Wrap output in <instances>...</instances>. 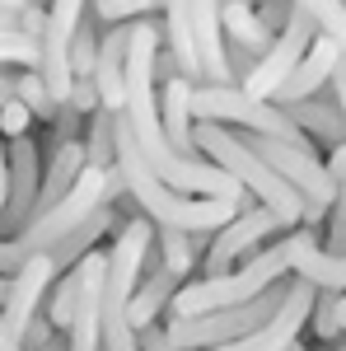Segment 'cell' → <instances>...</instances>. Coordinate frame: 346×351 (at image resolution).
<instances>
[{
  "mask_svg": "<svg viewBox=\"0 0 346 351\" xmlns=\"http://www.w3.org/2000/svg\"><path fill=\"white\" fill-rule=\"evenodd\" d=\"M337 61H342V47L332 43V38H314L309 43V52L295 61V71L286 75V84L271 94V104L281 108V104H295V99H309V94H323L328 80H332V71H337Z\"/></svg>",
  "mask_w": 346,
  "mask_h": 351,
  "instance_id": "16",
  "label": "cell"
},
{
  "mask_svg": "<svg viewBox=\"0 0 346 351\" xmlns=\"http://www.w3.org/2000/svg\"><path fill=\"white\" fill-rule=\"evenodd\" d=\"M291 276V258H286V243H262L258 253H248L239 267L220 271V276H197L183 281L178 295L169 300V319H192V314H211V309H230L243 300L262 295L271 281Z\"/></svg>",
  "mask_w": 346,
  "mask_h": 351,
  "instance_id": "4",
  "label": "cell"
},
{
  "mask_svg": "<svg viewBox=\"0 0 346 351\" xmlns=\"http://www.w3.org/2000/svg\"><path fill=\"white\" fill-rule=\"evenodd\" d=\"M314 291H319V286H309L304 276H291V291H286V300L276 304V314H271L267 324H258L248 337L225 342V347H215V351H286L291 342H299V332L309 324Z\"/></svg>",
  "mask_w": 346,
  "mask_h": 351,
  "instance_id": "11",
  "label": "cell"
},
{
  "mask_svg": "<svg viewBox=\"0 0 346 351\" xmlns=\"http://www.w3.org/2000/svg\"><path fill=\"white\" fill-rule=\"evenodd\" d=\"M14 99V71H0V104Z\"/></svg>",
  "mask_w": 346,
  "mask_h": 351,
  "instance_id": "36",
  "label": "cell"
},
{
  "mask_svg": "<svg viewBox=\"0 0 346 351\" xmlns=\"http://www.w3.org/2000/svg\"><path fill=\"white\" fill-rule=\"evenodd\" d=\"M286 351H309V347H304V342H291V347H286Z\"/></svg>",
  "mask_w": 346,
  "mask_h": 351,
  "instance_id": "39",
  "label": "cell"
},
{
  "mask_svg": "<svg viewBox=\"0 0 346 351\" xmlns=\"http://www.w3.org/2000/svg\"><path fill=\"white\" fill-rule=\"evenodd\" d=\"M286 225L271 216L267 206H243L239 216L230 220V225H220L211 234V243H206V258L197 263V267L206 271V276H220V271H230V267H239L248 253H258L271 234H281Z\"/></svg>",
  "mask_w": 346,
  "mask_h": 351,
  "instance_id": "9",
  "label": "cell"
},
{
  "mask_svg": "<svg viewBox=\"0 0 346 351\" xmlns=\"http://www.w3.org/2000/svg\"><path fill=\"white\" fill-rule=\"evenodd\" d=\"M0 351H24V342L10 332V324H5V314H0Z\"/></svg>",
  "mask_w": 346,
  "mask_h": 351,
  "instance_id": "35",
  "label": "cell"
},
{
  "mask_svg": "<svg viewBox=\"0 0 346 351\" xmlns=\"http://www.w3.org/2000/svg\"><path fill=\"white\" fill-rule=\"evenodd\" d=\"M192 10V47L201 66V84H234L225 61V28H220V0H187Z\"/></svg>",
  "mask_w": 346,
  "mask_h": 351,
  "instance_id": "15",
  "label": "cell"
},
{
  "mask_svg": "<svg viewBox=\"0 0 346 351\" xmlns=\"http://www.w3.org/2000/svg\"><path fill=\"white\" fill-rule=\"evenodd\" d=\"M164 52L173 56L178 75L201 84V66H197V47H192V10L187 0H164Z\"/></svg>",
  "mask_w": 346,
  "mask_h": 351,
  "instance_id": "21",
  "label": "cell"
},
{
  "mask_svg": "<svg viewBox=\"0 0 346 351\" xmlns=\"http://www.w3.org/2000/svg\"><path fill=\"white\" fill-rule=\"evenodd\" d=\"M5 164H10V188H5V211H0V239L19 234L24 220L33 216V202H38V183H42V150L33 132L5 141Z\"/></svg>",
  "mask_w": 346,
  "mask_h": 351,
  "instance_id": "10",
  "label": "cell"
},
{
  "mask_svg": "<svg viewBox=\"0 0 346 351\" xmlns=\"http://www.w3.org/2000/svg\"><path fill=\"white\" fill-rule=\"evenodd\" d=\"M38 66V38L24 28H0V71H33Z\"/></svg>",
  "mask_w": 346,
  "mask_h": 351,
  "instance_id": "27",
  "label": "cell"
},
{
  "mask_svg": "<svg viewBox=\"0 0 346 351\" xmlns=\"http://www.w3.org/2000/svg\"><path fill=\"white\" fill-rule=\"evenodd\" d=\"M164 0H89V10L103 24H132V19H155Z\"/></svg>",
  "mask_w": 346,
  "mask_h": 351,
  "instance_id": "28",
  "label": "cell"
},
{
  "mask_svg": "<svg viewBox=\"0 0 346 351\" xmlns=\"http://www.w3.org/2000/svg\"><path fill=\"white\" fill-rule=\"evenodd\" d=\"M117 197H127L122 192V178H117V164L112 169H84L80 178H75V188L66 192L61 202H52L47 211H33L19 234L0 239V276H10V271H19V263L56 248L84 216H94L99 206L117 202Z\"/></svg>",
  "mask_w": 346,
  "mask_h": 351,
  "instance_id": "2",
  "label": "cell"
},
{
  "mask_svg": "<svg viewBox=\"0 0 346 351\" xmlns=\"http://www.w3.org/2000/svg\"><path fill=\"white\" fill-rule=\"evenodd\" d=\"M281 112L291 117L299 132L309 141H323L328 150L346 141V127H342V112L332 104V94H309V99H295V104H281Z\"/></svg>",
  "mask_w": 346,
  "mask_h": 351,
  "instance_id": "18",
  "label": "cell"
},
{
  "mask_svg": "<svg viewBox=\"0 0 346 351\" xmlns=\"http://www.w3.org/2000/svg\"><path fill=\"white\" fill-rule=\"evenodd\" d=\"M80 141H84V164L89 169H112L117 164V112L94 108Z\"/></svg>",
  "mask_w": 346,
  "mask_h": 351,
  "instance_id": "24",
  "label": "cell"
},
{
  "mask_svg": "<svg viewBox=\"0 0 346 351\" xmlns=\"http://www.w3.org/2000/svg\"><path fill=\"white\" fill-rule=\"evenodd\" d=\"M291 291V276H281V281H271L262 295L243 300V304H230V309H211V314H192V319H169L164 332L187 351H215L225 347V342H239L248 337L258 324H267L271 314H276V304L286 300Z\"/></svg>",
  "mask_w": 346,
  "mask_h": 351,
  "instance_id": "6",
  "label": "cell"
},
{
  "mask_svg": "<svg viewBox=\"0 0 346 351\" xmlns=\"http://www.w3.org/2000/svg\"><path fill=\"white\" fill-rule=\"evenodd\" d=\"M281 243L291 258V276H304L319 291H346V253H328L309 225H295Z\"/></svg>",
  "mask_w": 346,
  "mask_h": 351,
  "instance_id": "14",
  "label": "cell"
},
{
  "mask_svg": "<svg viewBox=\"0 0 346 351\" xmlns=\"http://www.w3.org/2000/svg\"><path fill=\"white\" fill-rule=\"evenodd\" d=\"M187 94H192V80L173 75V80L160 84V127L164 141L178 150V155H197L192 145V108H187Z\"/></svg>",
  "mask_w": 346,
  "mask_h": 351,
  "instance_id": "20",
  "label": "cell"
},
{
  "mask_svg": "<svg viewBox=\"0 0 346 351\" xmlns=\"http://www.w3.org/2000/svg\"><path fill=\"white\" fill-rule=\"evenodd\" d=\"M220 28H225V47H239L248 52L253 61L271 47V28L258 19V10L248 5V0H220Z\"/></svg>",
  "mask_w": 346,
  "mask_h": 351,
  "instance_id": "19",
  "label": "cell"
},
{
  "mask_svg": "<svg viewBox=\"0 0 346 351\" xmlns=\"http://www.w3.org/2000/svg\"><path fill=\"white\" fill-rule=\"evenodd\" d=\"M328 89H332V104H337V112H342V127H346V56L337 61V71H332Z\"/></svg>",
  "mask_w": 346,
  "mask_h": 351,
  "instance_id": "33",
  "label": "cell"
},
{
  "mask_svg": "<svg viewBox=\"0 0 346 351\" xmlns=\"http://www.w3.org/2000/svg\"><path fill=\"white\" fill-rule=\"evenodd\" d=\"M206 243H211V234H187V230H173V225H155L150 253H155V263H160V267H169L173 276L192 281L197 258H201V248H206Z\"/></svg>",
  "mask_w": 346,
  "mask_h": 351,
  "instance_id": "22",
  "label": "cell"
},
{
  "mask_svg": "<svg viewBox=\"0 0 346 351\" xmlns=\"http://www.w3.org/2000/svg\"><path fill=\"white\" fill-rule=\"evenodd\" d=\"M5 295H10V276H0V304H5Z\"/></svg>",
  "mask_w": 346,
  "mask_h": 351,
  "instance_id": "38",
  "label": "cell"
},
{
  "mask_svg": "<svg viewBox=\"0 0 346 351\" xmlns=\"http://www.w3.org/2000/svg\"><path fill=\"white\" fill-rule=\"evenodd\" d=\"M187 108H192V122H220V127H234V132H258V136L291 141V145H314L276 104L248 99L239 84H192Z\"/></svg>",
  "mask_w": 346,
  "mask_h": 351,
  "instance_id": "5",
  "label": "cell"
},
{
  "mask_svg": "<svg viewBox=\"0 0 346 351\" xmlns=\"http://www.w3.org/2000/svg\"><path fill=\"white\" fill-rule=\"evenodd\" d=\"M38 351H66V332H52V337H47Z\"/></svg>",
  "mask_w": 346,
  "mask_h": 351,
  "instance_id": "37",
  "label": "cell"
},
{
  "mask_svg": "<svg viewBox=\"0 0 346 351\" xmlns=\"http://www.w3.org/2000/svg\"><path fill=\"white\" fill-rule=\"evenodd\" d=\"M117 178H122V192L140 206V216L150 225H173L187 234H215L220 225H230L248 206L234 197H187V192H173L169 183H160L150 173V164L140 160L122 112H117Z\"/></svg>",
  "mask_w": 346,
  "mask_h": 351,
  "instance_id": "1",
  "label": "cell"
},
{
  "mask_svg": "<svg viewBox=\"0 0 346 351\" xmlns=\"http://www.w3.org/2000/svg\"><path fill=\"white\" fill-rule=\"evenodd\" d=\"M328 253H346V178L337 183V197L328 206Z\"/></svg>",
  "mask_w": 346,
  "mask_h": 351,
  "instance_id": "30",
  "label": "cell"
},
{
  "mask_svg": "<svg viewBox=\"0 0 346 351\" xmlns=\"http://www.w3.org/2000/svg\"><path fill=\"white\" fill-rule=\"evenodd\" d=\"M14 99H19L33 117H42V122H52L56 108H61V104L52 99V89L42 84V75H38V71H14Z\"/></svg>",
  "mask_w": 346,
  "mask_h": 351,
  "instance_id": "26",
  "label": "cell"
},
{
  "mask_svg": "<svg viewBox=\"0 0 346 351\" xmlns=\"http://www.w3.org/2000/svg\"><path fill=\"white\" fill-rule=\"evenodd\" d=\"M103 271L108 253H84L80 258V304L66 328V351H103Z\"/></svg>",
  "mask_w": 346,
  "mask_h": 351,
  "instance_id": "12",
  "label": "cell"
},
{
  "mask_svg": "<svg viewBox=\"0 0 346 351\" xmlns=\"http://www.w3.org/2000/svg\"><path fill=\"white\" fill-rule=\"evenodd\" d=\"M52 281H56V267H52L47 253H38V258L19 263V271H10V295H5V304H0V314H5V324H10L14 337L42 314Z\"/></svg>",
  "mask_w": 346,
  "mask_h": 351,
  "instance_id": "13",
  "label": "cell"
},
{
  "mask_svg": "<svg viewBox=\"0 0 346 351\" xmlns=\"http://www.w3.org/2000/svg\"><path fill=\"white\" fill-rule=\"evenodd\" d=\"M178 286H183V276H173L169 267L155 263V253L145 258V271H140V281H136L132 300H127V324L132 328H145V324H160V314H169V300L178 295Z\"/></svg>",
  "mask_w": 346,
  "mask_h": 351,
  "instance_id": "17",
  "label": "cell"
},
{
  "mask_svg": "<svg viewBox=\"0 0 346 351\" xmlns=\"http://www.w3.org/2000/svg\"><path fill=\"white\" fill-rule=\"evenodd\" d=\"M28 132H33V112L19 99L0 104V141H14V136H28Z\"/></svg>",
  "mask_w": 346,
  "mask_h": 351,
  "instance_id": "31",
  "label": "cell"
},
{
  "mask_svg": "<svg viewBox=\"0 0 346 351\" xmlns=\"http://www.w3.org/2000/svg\"><path fill=\"white\" fill-rule=\"evenodd\" d=\"M89 10V0H47V19H42V33H38V75L52 89L56 104L71 99V43H75V28H80V14Z\"/></svg>",
  "mask_w": 346,
  "mask_h": 351,
  "instance_id": "7",
  "label": "cell"
},
{
  "mask_svg": "<svg viewBox=\"0 0 346 351\" xmlns=\"http://www.w3.org/2000/svg\"><path fill=\"white\" fill-rule=\"evenodd\" d=\"M112 220H117V216H112V202H108V206H99V211H94V216H84L80 225L66 234V239L56 243V248H47V258H52L56 276H61V271H71V267H75V263L84 258V253H94V248H99V239H103L108 230H117Z\"/></svg>",
  "mask_w": 346,
  "mask_h": 351,
  "instance_id": "23",
  "label": "cell"
},
{
  "mask_svg": "<svg viewBox=\"0 0 346 351\" xmlns=\"http://www.w3.org/2000/svg\"><path fill=\"white\" fill-rule=\"evenodd\" d=\"M323 169H328V178H332V183H342V178H346V141L328 150V160H323Z\"/></svg>",
  "mask_w": 346,
  "mask_h": 351,
  "instance_id": "34",
  "label": "cell"
},
{
  "mask_svg": "<svg viewBox=\"0 0 346 351\" xmlns=\"http://www.w3.org/2000/svg\"><path fill=\"white\" fill-rule=\"evenodd\" d=\"M192 145H197V155H206L211 164H220V169H225V173H230V178H234L258 206H267L286 230H295V225L304 220V202H299V192H295L291 183L262 160V155H253L234 127H220V122H192Z\"/></svg>",
  "mask_w": 346,
  "mask_h": 351,
  "instance_id": "3",
  "label": "cell"
},
{
  "mask_svg": "<svg viewBox=\"0 0 346 351\" xmlns=\"http://www.w3.org/2000/svg\"><path fill=\"white\" fill-rule=\"evenodd\" d=\"M319 38V28H314V19L304 14V10H295L291 5V19L276 28V38H271V47H267L262 56H258V66L243 75V94L248 99H262V104H271V94L286 84V75L295 71V61L309 52V43Z\"/></svg>",
  "mask_w": 346,
  "mask_h": 351,
  "instance_id": "8",
  "label": "cell"
},
{
  "mask_svg": "<svg viewBox=\"0 0 346 351\" xmlns=\"http://www.w3.org/2000/svg\"><path fill=\"white\" fill-rule=\"evenodd\" d=\"M136 347L140 351H187L178 347L169 332H164V324H145V328H136Z\"/></svg>",
  "mask_w": 346,
  "mask_h": 351,
  "instance_id": "32",
  "label": "cell"
},
{
  "mask_svg": "<svg viewBox=\"0 0 346 351\" xmlns=\"http://www.w3.org/2000/svg\"><path fill=\"white\" fill-rule=\"evenodd\" d=\"M295 10H304L323 38H332L346 56V0H291Z\"/></svg>",
  "mask_w": 346,
  "mask_h": 351,
  "instance_id": "25",
  "label": "cell"
},
{
  "mask_svg": "<svg viewBox=\"0 0 346 351\" xmlns=\"http://www.w3.org/2000/svg\"><path fill=\"white\" fill-rule=\"evenodd\" d=\"M309 324L323 342H337L342 324H337V291H314V309H309Z\"/></svg>",
  "mask_w": 346,
  "mask_h": 351,
  "instance_id": "29",
  "label": "cell"
}]
</instances>
